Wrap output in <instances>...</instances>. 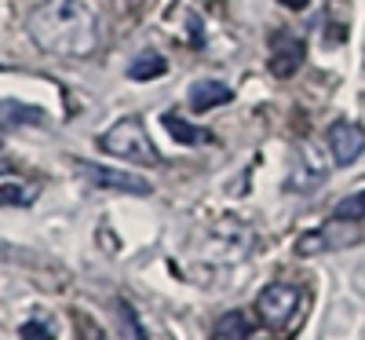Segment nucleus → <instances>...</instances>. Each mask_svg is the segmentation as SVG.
Segmentation results:
<instances>
[{
    "label": "nucleus",
    "mask_w": 365,
    "mask_h": 340,
    "mask_svg": "<svg viewBox=\"0 0 365 340\" xmlns=\"http://www.w3.org/2000/svg\"><path fill=\"white\" fill-rule=\"evenodd\" d=\"M37 191L19 179H0V205H34Z\"/></svg>",
    "instance_id": "13"
},
{
    "label": "nucleus",
    "mask_w": 365,
    "mask_h": 340,
    "mask_svg": "<svg viewBox=\"0 0 365 340\" xmlns=\"http://www.w3.org/2000/svg\"><path fill=\"white\" fill-rule=\"evenodd\" d=\"M117 329H120V340H146L143 326H139V315H135V307L125 304V300H117Z\"/></svg>",
    "instance_id": "12"
},
{
    "label": "nucleus",
    "mask_w": 365,
    "mask_h": 340,
    "mask_svg": "<svg viewBox=\"0 0 365 340\" xmlns=\"http://www.w3.org/2000/svg\"><path fill=\"white\" fill-rule=\"evenodd\" d=\"M234 99V91L223 84V81H197L194 88H190V110L194 114H205V110H212V106H223V103H230Z\"/></svg>",
    "instance_id": "7"
},
{
    "label": "nucleus",
    "mask_w": 365,
    "mask_h": 340,
    "mask_svg": "<svg viewBox=\"0 0 365 340\" xmlns=\"http://www.w3.org/2000/svg\"><path fill=\"white\" fill-rule=\"evenodd\" d=\"M106 154H113V158H125V161H139V165H158L161 161V154L158 146L150 143V136L143 132L139 121H117V125L99 139Z\"/></svg>",
    "instance_id": "2"
},
{
    "label": "nucleus",
    "mask_w": 365,
    "mask_h": 340,
    "mask_svg": "<svg viewBox=\"0 0 365 340\" xmlns=\"http://www.w3.org/2000/svg\"><path fill=\"white\" fill-rule=\"evenodd\" d=\"M26 29H29V37L37 41V48H44L51 55L84 59L99 44L96 11H91L84 0H48V4L29 11Z\"/></svg>",
    "instance_id": "1"
},
{
    "label": "nucleus",
    "mask_w": 365,
    "mask_h": 340,
    "mask_svg": "<svg viewBox=\"0 0 365 340\" xmlns=\"http://www.w3.org/2000/svg\"><path fill=\"white\" fill-rule=\"evenodd\" d=\"M332 220H340V224H354V220H365V191L344 198L336 209H332Z\"/></svg>",
    "instance_id": "14"
},
{
    "label": "nucleus",
    "mask_w": 365,
    "mask_h": 340,
    "mask_svg": "<svg viewBox=\"0 0 365 340\" xmlns=\"http://www.w3.org/2000/svg\"><path fill=\"white\" fill-rule=\"evenodd\" d=\"M303 55H307L303 41L282 29V34L274 37V44H270V74L274 77H292L299 70V63H303Z\"/></svg>",
    "instance_id": "6"
},
{
    "label": "nucleus",
    "mask_w": 365,
    "mask_h": 340,
    "mask_svg": "<svg viewBox=\"0 0 365 340\" xmlns=\"http://www.w3.org/2000/svg\"><path fill=\"white\" fill-rule=\"evenodd\" d=\"M77 329H81V340H103V333H99V326H91L84 315H77Z\"/></svg>",
    "instance_id": "16"
},
{
    "label": "nucleus",
    "mask_w": 365,
    "mask_h": 340,
    "mask_svg": "<svg viewBox=\"0 0 365 340\" xmlns=\"http://www.w3.org/2000/svg\"><path fill=\"white\" fill-rule=\"evenodd\" d=\"M329 150L340 165H351L365 150V129L354 125V121H336V125L329 129Z\"/></svg>",
    "instance_id": "5"
},
{
    "label": "nucleus",
    "mask_w": 365,
    "mask_h": 340,
    "mask_svg": "<svg viewBox=\"0 0 365 340\" xmlns=\"http://www.w3.org/2000/svg\"><path fill=\"white\" fill-rule=\"evenodd\" d=\"M22 340H51V333H48V326H41V322H26V326H22Z\"/></svg>",
    "instance_id": "15"
},
{
    "label": "nucleus",
    "mask_w": 365,
    "mask_h": 340,
    "mask_svg": "<svg viewBox=\"0 0 365 340\" xmlns=\"http://www.w3.org/2000/svg\"><path fill=\"white\" fill-rule=\"evenodd\" d=\"M161 121H165V129H168V132H172L179 143H208V139H212L205 129H194V125H187V121H182L179 114H165Z\"/></svg>",
    "instance_id": "11"
},
{
    "label": "nucleus",
    "mask_w": 365,
    "mask_h": 340,
    "mask_svg": "<svg viewBox=\"0 0 365 340\" xmlns=\"http://www.w3.org/2000/svg\"><path fill=\"white\" fill-rule=\"evenodd\" d=\"M165 74H168V63H165V55H158V51H143L135 63L128 66V77L132 81H158Z\"/></svg>",
    "instance_id": "9"
},
{
    "label": "nucleus",
    "mask_w": 365,
    "mask_h": 340,
    "mask_svg": "<svg viewBox=\"0 0 365 340\" xmlns=\"http://www.w3.org/2000/svg\"><path fill=\"white\" fill-rule=\"evenodd\" d=\"M216 333H220L223 340H245V336H252V319L241 315V311H227V315L220 319Z\"/></svg>",
    "instance_id": "10"
},
{
    "label": "nucleus",
    "mask_w": 365,
    "mask_h": 340,
    "mask_svg": "<svg viewBox=\"0 0 365 340\" xmlns=\"http://www.w3.org/2000/svg\"><path fill=\"white\" fill-rule=\"evenodd\" d=\"M77 172H81L88 183H96L99 191H125V194H139V198L154 191L143 176H135V172H117V169H106V165H88V161H81Z\"/></svg>",
    "instance_id": "4"
},
{
    "label": "nucleus",
    "mask_w": 365,
    "mask_h": 340,
    "mask_svg": "<svg viewBox=\"0 0 365 340\" xmlns=\"http://www.w3.org/2000/svg\"><path fill=\"white\" fill-rule=\"evenodd\" d=\"M44 121V110L37 106H22L15 99H4L0 103V125L4 129H15V125H41Z\"/></svg>",
    "instance_id": "8"
},
{
    "label": "nucleus",
    "mask_w": 365,
    "mask_h": 340,
    "mask_svg": "<svg viewBox=\"0 0 365 340\" xmlns=\"http://www.w3.org/2000/svg\"><path fill=\"white\" fill-rule=\"evenodd\" d=\"M278 4H282V8H292V11H303L311 0H278Z\"/></svg>",
    "instance_id": "17"
},
{
    "label": "nucleus",
    "mask_w": 365,
    "mask_h": 340,
    "mask_svg": "<svg viewBox=\"0 0 365 340\" xmlns=\"http://www.w3.org/2000/svg\"><path fill=\"white\" fill-rule=\"evenodd\" d=\"M299 304H303V296H299L296 286L274 282V286H267V289L256 296V311H259V319L267 322V329L285 333L289 322L299 315Z\"/></svg>",
    "instance_id": "3"
}]
</instances>
